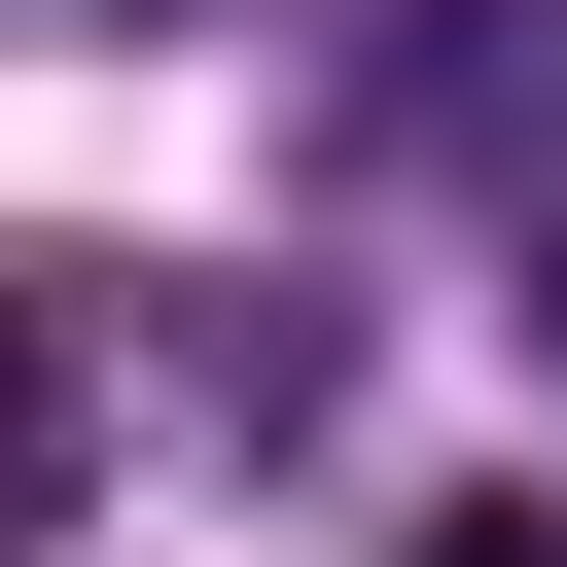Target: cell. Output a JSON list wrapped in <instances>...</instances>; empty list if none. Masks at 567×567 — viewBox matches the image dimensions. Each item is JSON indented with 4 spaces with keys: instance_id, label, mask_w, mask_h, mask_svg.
Instances as JSON below:
<instances>
[{
    "instance_id": "cell-2",
    "label": "cell",
    "mask_w": 567,
    "mask_h": 567,
    "mask_svg": "<svg viewBox=\"0 0 567 567\" xmlns=\"http://www.w3.org/2000/svg\"><path fill=\"white\" fill-rule=\"evenodd\" d=\"M496 319H532V390H567V213H532V284H496Z\"/></svg>"
},
{
    "instance_id": "cell-3",
    "label": "cell",
    "mask_w": 567,
    "mask_h": 567,
    "mask_svg": "<svg viewBox=\"0 0 567 567\" xmlns=\"http://www.w3.org/2000/svg\"><path fill=\"white\" fill-rule=\"evenodd\" d=\"M106 35H177V0H106Z\"/></svg>"
},
{
    "instance_id": "cell-1",
    "label": "cell",
    "mask_w": 567,
    "mask_h": 567,
    "mask_svg": "<svg viewBox=\"0 0 567 567\" xmlns=\"http://www.w3.org/2000/svg\"><path fill=\"white\" fill-rule=\"evenodd\" d=\"M390 567H567V532H532V496H425V532H390Z\"/></svg>"
}]
</instances>
